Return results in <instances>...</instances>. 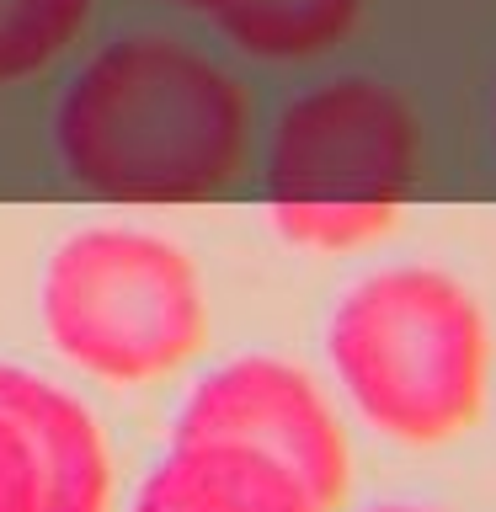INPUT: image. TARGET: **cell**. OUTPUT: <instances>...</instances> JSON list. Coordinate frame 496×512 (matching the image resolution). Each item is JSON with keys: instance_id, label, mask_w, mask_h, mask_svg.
Returning <instances> with one entry per match:
<instances>
[{"instance_id": "277c9868", "label": "cell", "mask_w": 496, "mask_h": 512, "mask_svg": "<svg viewBox=\"0 0 496 512\" xmlns=\"http://www.w3.org/2000/svg\"><path fill=\"white\" fill-rule=\"evenodd\" d=\"M43 326L64 358L107 384L160 379L203 347L198 267L150 230H80L43 272Z\"/></svg>"}, {"instance_id": "7a4b0ae2", "label": "cell", "mask_w": 496, "mask_h": 512, "mask_svg": "<svg viewBox=\"0 0 496 512\" xmlns=\"http://www.w3.org/2000/svg\"><path fill=\"white\" fill-rule=\"evenodd\" d=\"M331 374L379 438L438 448L486 411L496 347L475 288L432 262L358 278L326 320Z\"/></svg>"}, {"instance_id": "52a82bcc", "label": "cell", "mask_w": 496, "mask_h": 512, "mask_svg": "<svg viewBox=\"0 0 496 512\" xmlns=\"http://www.w3.org/2000/svg\"><path fill=\"white\" fill-rule=\"evenodd\" d=\"M134 512H320L283 464L235 443H171L134 496Z\"/></svg>"}, {"instance_id": "6da1fadb", "label": "cell", "mask_w": 496, "mask_h": 512, "mask_svg": "<svg viewBox=\"0 0 496 512\" xmlns=\"http://www.w3.org/2000/svg\"><path fill=\"white\" fill-rule=\"evenodd\" d=\"M54 144L107 203H198L240 171L246 96L171 38H123L59 102Z\"/></svg>"}, {"instance_id": "9c48e42d", "label": "cell", "mask_w": 496, "mask_h": 512, "mask_svg": "<svg viewBox=\"0 0 496 512\" xmlns=\"http://www.w3.org/2000/svg\"><path fill=\"white\" fill-rule=\"evenodd\" d=\"M86 0H0V80L27 75L70 43Z\"/></svg>"}, {"instance_id": "5b68a950", "label": "cell", "mask_w": 496, "mask_h": 512, "mask_svg": "<svg viewBox=\"0 0 496 512\" xmlns=\"http://www.w3.org/2000/svg\"><path fill=\"white\" fill-rule=\"evenodd\" d=\"M171 443H235L283 464L320 512L342 507L352 480L347 427L326 390L288 358H230L187 395Z\"/></svg>"}, {"instance_id": "3957f363", "label": "cell", "mask_w": 496, "mask_h": 512, "mask_svg": "<svg viewBox=\"0 0 496 512\" xmlns=\"http://www.w3.org/2000/svg\"><path fill=\"white\" fill-rule=\"evenodd\" d=\"M411 107L390 86L363 75L304 91L272 128L267 208L283 240L310 251L368 246L395 224L416 187Z\"/></svg>"}, {"instance_id": "30bf717a", "label": "cell", "mask_w": 496, "mask_h": 512, "mask_svg": "<svg viewBox=\"0 0 496 512\" xmlns=\"http://www.w3.org/2000/svg\"><path fill=\"white\" fill-rule=\"evenodd\" d=\"M368 512H438V507H422V502H379V507H368Z\"/></svg>"}, {"instance_id": "ba28073f", "label": "cell", "mask_w": 496, "mask_h": 512, "mask_svg": "<svg viewBox=\"0 0 496 512\" xmlns=\"http://www.w3.org/2000/svg\"><path fill=\"white\" fill-rule=\"evenodd\" d=\"M363 16V0H214V22L256 59H315Z\"/></svg>"}, {"instance_id": "8fae6325", "label": "cell", "mask_w": 496, "mask_h": 512, "mask_svg": "<svg viewBox=\"0 0 496 512\" xmlns=\"http://www.w3.org/2000/svg\"><path fill=\"white\" fill-rule=\"evenodd\" d=\"M176 6H198V11H214V0H176Z\"/></svg>"}, {"instance_id": "8992f818", "label": "cell", "mask_w": 496, "mask_h": 512, "mask_svg": "<svg viewBox=\"0 0 496 512\" xmlns=\"http://www.w3.org/2000/svg\"><path fill=\"white\" fill-rule=\"evenodd\" d=\"M107 502L96 416L43 374L0 363V512H107Z\"/></svg>"}]
</instances>
